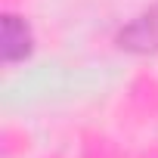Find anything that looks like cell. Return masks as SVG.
<instances>
[{"label":"cell","mask_w":158,"mask_h":158,"mask_svg":"<svg viewBox=\"0 0 158 158\" xmlns=\"http://www.w3.org/2000/svg\"><path fill=\"white\" fill-rule=\"evenodd\" d=\"M112 44L127 56L158 59V0H152L149 6H143L130 19H124V25H118Z\"/></svg>","instance_id":"6da1fadb"},{"label":"cell","mask_w":158,"mask_h":158,"mask_svg":"<svg viewBox=\"0 0 158 158\" xmlns=\"http://www.w3.org/2000/svg\"><path fill=\"white\" fill-rule=\"evenodd\" d=\"M34 50H37L34 25L22 13L6 10L3 16H0V56H3V65L16 68V65L28 62L34 56Z\"/></svg>","instance_id":"7a4b0ae2"}]
</instances>
